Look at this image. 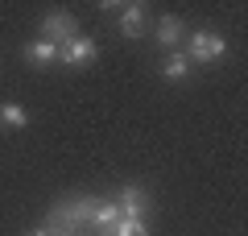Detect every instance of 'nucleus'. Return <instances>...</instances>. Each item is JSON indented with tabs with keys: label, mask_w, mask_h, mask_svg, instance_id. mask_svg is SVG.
<instances>
[{
	"label": "nucleus",
	"mask_w": 248,
	"mask_h": 236,
	"mask_svg": "<svg viewBox=\"0 0 248 236\" xmlns=\"http://www.w3.org/2000/svg\"><path fill=\"white\" fill-rule=\"evenodd\" d=\"M223 54H228V42H223L219 34H211V29H199V34H190V42H186V58L190 62H219Z\"/></svg>",
	"instance_id": "obj_1"
},
{
	"label": "nucleus",
	"mask_w": 248,
	"mask_h": 236,
	"mask_svg": "<svg viewBox=\"0 0 248 236\" xmlns=\"http://www.w3.org/2000/svg\"><path fill=\"white\" fill-rule=\"evenodd\" d=\"M95 58H99V46L91 42V37H83V34H75L71 42H62V46H58V62H62V67H71V70L91 67Z\"/></svg>",
	"instance_id": "obj_2"
},
{
	"label": "nucleus",
	"mask_w": 248,
	"mask_h": 236,
	"mask_svg": "<svg viewBox=\"0 0 248 236\" xmlns=\"http://www.w3.org/2000/svg\"><path fill=\"white\" fill-rule=\"evenodd\" d=\"M116 207H120V216H128V219H145V211H149V191H145V186H137V183L120 186Z\"/></svg>",
	"instance_id": "obj_3"
},
{
	"label": "nucleus",
	"mask_w": 248,
	"mask_h": 236,
	"mask_svg": "<svg viewBox=\"0 0 248 236\" xmlns=\"http://www.w3.org/2000/svg\"><path fill=\"white\" fill-rule=\"evenodd\" d=\"M79 34V29H75V17L71 13H46L42 17V37L46 42H54V46H62V42H71V37Z\"/></svg>",
	"instance_id": "obj_4"
},
{
	"label": "nucleus",
	"mask_w": 248,
	"mask_h": 236,
	"mask_svg": "<svg viewBox=\"0 0 248 236\" xmlns=\"http://www.w3.org/2000/svg\"><path fill=\"white\" fill-rule=\"evenodd\" d=\"M116 25H120V37H128V42H133V37H141L145 34V17H149V13H145V4H116Z\"/></svg>",
	"instance_id": "obj_5"
},
{
	"label": "nucleus",
	"mask_w": 248,
	"mask_h": 236,
	"mask_svg": "<svg viewBox=\"0 0 248 236\" xmlns=\"http://www.w3.org/2000/svg\"><path fill=\"white\" fill-rule=\"evenodd\" d=\"M153 37H157V46H166V54H170L178 42H182V17L166 13V17L157 21V29H153Z\"/></svg>",
	"instance_id": "obj_6"
},
{
	"label": "nucleus",
	"mask_w": 248,
	"mask_h": 236,
	"mask_svg": "<svg viewBox=\"0 0 248 236\" xmlns=\"http://www.w3.org/2000/svg\"><path fill=\"white\" fill-rule=\"evenodd\" d=\"M25 58H29V67H50V62H58V46L37 37V42L25 46Z\"/></svg>",
	"instance_id": "obj_7"
},
{
	"label": "nucleus",
	"mask_w": 248,
	"mask_h": 236,
	"mask_svg": "<svg viewBox=\"0 0 248 236\" xmlns=\"http://www.w3.org/2000/svg\"><path fill=\"white\" fill-rule=\"evenodd\" d=\"M190 75V58L178 50H170L166 58H161V79H170V83H182V79Z\"/></svg>",
	"instance_id": "obj_8"
},
{
	"label": "nucleus",
	"mask_w": 248,
	"mask_h": 236,
	"mask_svg": "<svg viewBox=\"0 0 248 236\" xmlns=\"http://www.w3.org/2000/svg\"><path fill=\"white\" fill-rule=\"evenodd\" d=\"M116 219H120V207H116V199H95V211H91V228H95V232H108Z\"/></svg>",
	"instance_id": "obj_9"
},
{
	"label": "nucleus",
	"mask_w": 248,
	"mask_h": 236,
	"mask_svg": "<svg viewBox=\"0 0 248 236\" xmlns=\"http://www.w3.org/2000/svg\"><path fill=\"white\" fill-rule=\"evenodd\" d=\"M99 236H149V224L145 219H128V216H120L108 232H99Z\"/></svg>",
	"instance_id": "obj_10"
},
{
	"label": "nucleus",
	"mask_w": 248,
	"mask_h": 236,
	"mask_svg": "<svg viewBox=\"0 0 248 236\" xmlns=\"http://www.w3.org/2000/svg\"><path fill=\"white\" fill-rule=\"evenodd\" d=\"M29 116L21 104H0V129H25Z\"/></svg>",
	"instance_id": "obj_11"
},
{
	"label": "nucleus",
	"mask_w": 248,
	"mask_h": 236,
	"mask_svg": "<svg viewBox=\"0 0 248 236\" xmlns=\"http://www.w3.org/2000/svg\"><path fill=\"white\" fill-rule=\"evenodd\" d=\"M25 236H54L50 228H33V232H25Z\"/></svg>",
	"instance_id": "obj_12"
}]
</instances>
